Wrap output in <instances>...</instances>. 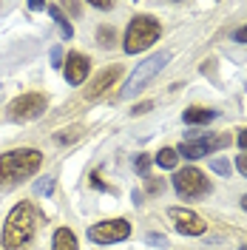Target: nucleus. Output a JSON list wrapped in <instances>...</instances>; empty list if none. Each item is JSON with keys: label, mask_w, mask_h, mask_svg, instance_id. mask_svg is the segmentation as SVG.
<instances>
[{"label": "nucleus", "mask_w": 247, "mask_h": 250, "mask_svg": "<svg viewBox=\"0 0 247 250\" xmlns=\"http://www.w3.org/2000/svg\"><path fill=\"white\" fill-rule=\"evenodd\" d=\"M154 159H156V165H159V168H176L179 154H176V148H162Z\"/></svg>", "instance_id": "nucleus-15"}, {"label": "nucleus", "mask_w": 247, "mask_h": 250, "mask_svg": "<svg viewBox=\"0 0 247 250\" xmlns=\"http://www.w3.org/2000/svg\"><path fill=\"white\" fill-rule=\"evenodd\" d=\"M94 9H100V12H108V9H114V3H91Z\"/></svg>", "instance_id": "nucleus-28"}, {"label": "nucleus", "mask_w": 247, "mask_h": 250, "mask_svg": "<svg viewBox=\"0 0 247 250\" xmlns=\"http://www.w3.org/2000/svg\"><path fill=\"white\" fill-rule=\"evenodd\" d=\"M43 154L37 148H17L0 154V188H15L40 171Z\"/></svg>", "instance_id": "nucleus-2"}, {"label": "nucleus", "mask_w": 247, "mask_h": 250, "mask_svg": "<svg viewBox=\"0 0 247 250\" xmlns=\"http://www.w3.org/2000/svg\"><path fill=\"white\" fill-rule=\"evenodd\" d=\"M242 208H245V210H247V193H245V196H242Z\"/></svg>", "instance_id": "nucleus-30"}, {"label": "nucleus", "mask_w": 247, "mask_h": 250, "mask_svg": "<svg viewBox=\"0 0 247 250\" xmlns=\"http://www.w3.org/2000/svg\"><path fill=\"white\" fill-rule=\"evenodd\" d=\"M168 62H170V51H156V54H151L148 60H142L137 68L131 71V77L125 80L120 97H123V100H131L134 94H139L159 71H162V68H165V65H168Z\"/></svg>", "instance_id": "nucleus-4"}, {"label": "nucleus", "mask_w": 247, "mask_h": 250, "mask_svg": "<svg viewBox=\"0 0 247 250\" xmlns=\"http://www.w3.org/2000/svg\"><path fill=\"white\" fill-rule=\"evenodd\" d=\"M182 120H185V125H205V123H213V120H216V111L190 105V108L182 114Z\"/></svg>", "instance_id": "nucleus-13"}, {"label": "nucleus", "mask_w": 247, "mask_h": 250, "mask_svg": "<svg viewBox=\"0 0 247 250\" xmlns=\"http://www.w3.org/2000/svg\"><path fill=\"white\" fill-rule=\"evenodd\" d=\"M148 245H159L162 248V245H168V239L162 233H148Z\"/></svg>", "instance_id": "nucleus-22"}, {"label": "nucleus", "mask_w": 247, "mask_h": 250, "mask_svg": "<svg viewBox=\"0 0 247 250\" xmlns=\"http://www.w3.org/2000/svg\"><path fill=\"white\" fill-rule=\"evenodd\" d=\"M233 40H236V43H247V26H242V29L233 31Z\"/></svg>", "instance_id": "nucleus-23"}, {"label": "nucleus", "mask_w": 247, "mask_h": 250, "mask_svg": "<svg viewBox=\"0 0 247 250\" xmlns=\"http://www.w3.org/2000/svg\"><path fill=\"white\" fill-rule=\"evenodd\" d=\"M46 105H48L46 94H37V91L20 94V97H15V100L9 103V117H12L15 123H29V120L43 117Z\"/></svg>", "instance_id": "nucleus-6"}, {"label": "nucleus", "mask_w": 247, "mask_h": 250, "mask_svg": "<svg viewBox=\"0 0 247 250\" xmlns=\"http://www.w3.org/2000/svg\"><path fill=\"white\" fill-rule=\"evenodd\" d=\"M46 9H48V15L54 17V23H57V29H60V34L65 37V40H71V37H74V29H71V23L65 20V15L60 12V6H54V3H48Z\"/></svg>", "instance_id": "nucleus-14"}, {"label": "nucleus", "mask_w": 247, "mask_h": 250, "mask_svg": "<svg viewBox=\"0 0 247 250\" xmlns=\"http://www.w3.org/2000/svg\"><path fill=\"white\" fill-rule=\"evenodd\" d=\"M51 62H54L57 68L62 65V51H60V46H54V48H51Z\"/></svg>", "instance_id": "nucleus-24"}, {"label": "nucleus", "mask_w": 247, "mask_h": 250, "mask_svg": "<svg viewBox=\"0 0 247 250\" xmlns=\"http://www.w3.org/2000/svg\"><path fill=\"white\" fill-rule=\"evenodd\" d=\"M134 168H137V171L142 173V176H148V168H151V159H148L145 154H139L137 159H134Z\"/></svg>", "instance_id": "nucleus-20"}, {"label": "nucleus", "mask_w": 247, "mask_h": 250, "mask_svg": "<svg viewBox=\"0 0 247 250\" xmlns=\"http://www.w3.org/2000/svg\"><path fill=\"white\" fill-rule=\"evenodd\" d=\"M168 216H170V222H173V228L185 236H202L207 230L205 219L196 216V213L187 210V208H168Z\"/></svg>", "instance_id": "nucleus-9"}, {"label": "nucleus", "mask_w": 247, "mask_h": 250, "mask_svg": "<svg viewBox=\"0 0 247 250\" xmlns=\"http://www.w3.org/2000/svg\"><path fill=\"white\" fill-rule=\"evenodd\" d=\"M236 140H239V148L247 154V128H245V131H239V137H236Z\"/></svg>", "instance_id": "nucleus-26"}, {"label": "nucleus", "mask_w": 247, "mask_h": 250, "mask_svg": "<svg viewBox=\"0 0 247 250\" xmlns=\"http://www.w3.org/2000/svg\"><path fill=\"white\" fill-rule=\"evenodd\" d=\"M37 230V210L31 202H17L3 225V250H26Z\"/></svg>", "instance_id": "nucleus-1"}, {"label": "nucleus", "mask_w": 247, "mask_h": 250, "mask_svg": "<svg viewBox=\"0 0 247 250\" xmlns=\"http://www.w3.org/2000/svg\"><path fill=\"white\" fill-rule=\"evenodd\" d=\"M91 185H94V188H100V190H108V188L103 185V179H100V173H97V171L91 173Z\"/></svg>", "instance_id": "nucleus-27"}, {"label": "nucleus", "mask_w": 247, "mask_h": 250, "mask_svg": "<svg viewBox=\"0 0 247 250\" xmlns=\"http://www.w3.org/2000/svg\"><path fill=\"white\" fill-rule=\"evenodd\" d=\"M242 250H247V248H242Z\"/></svg>", "instance_id": "nucleus-31"}, {"label": "nucleus", "mask_w": 247, "mask_h": 250, "mask_svg": "<svg viewBox=\"0 0 247 250\" xmlns=\"http://www.w3.org/2000/svg\"><path fill=\"white\" fill-rule=\"evenodd\" d=\"M173 190L182 199H199L210 193V179H205L199 168H182L179 173H173Z\"/></svg>", "instance_id": "nucleus-5"}, {"label": "nucleus", "mask_w": 247, "mask_h": 250, "mask_svg": "<svg viewBox=\"0 0 247 250\" xmlns=\"http://www.w3.org/2000/svg\"><path fill=\"white\" fill-rule=\"evenodd\" d=\"M120 77H123V65H108V68H103V71L91 80V88H85V100H100L108 88H114V83Z\"/></svg>", "instance_id": "nucleus-11"}, {"label": "nucleus", "mask_w": 247, "mask_h": 250, "mask_svg": "<svg viewBox=\"0 0 247 250\" xmlns=\"http://www.w3.org/2000/svg\"><path fill=\"white\" fill-rule=\"evenodd\" d=\"M97 40H100V46H103V48H111V46H114V40H117V34H114V29H111V26H100V31H97Z\"/></svg>", "instance_id": "nucleus-17"}, {"label": "nucleus", "mask_w": 247, "mask_h": 250, "mask_svg": "<svg viewBox=\"0 0 247 250\" xmlns=\"http://www.w3.org/2000/svg\"><path fill=\"white\" fill-rule=\"evenodd\" d=\"M131 236V225L128 219H105L88 228V239L97 245H114V242H125Z\"/></svg>", "instance_id": "nucleus-8"}, {"label": "nucleus", "mask_w": 247, "mask_h": 250, "mask_svg": "<svg viewBox=\"0 0 247 250\" xmlns=\"http://www.w3.org/2000/svg\"><path fill=\"white\" fill-rule=\"evenodd\" d=\"M151 108H154V103L148 100V103H139V105H134V111H131V114H134V117H139V114H148Z\"/></svg>", "instance_id": "nucleus-21"}, {"label": "nucleus", "mask_w": 247, "mask_h": 250, "mask_svg": "<svg viewBox=\"0 0 247 250\" xmlns=\"http://www.w3.org/2000/svg\"><path fill=\"white\" fill-rule=\"evenodd\" d=\"M227 145H230V134H205V137H196L190 142H182L176 154L185 156V159H202V156L216 154Z\"/></svg>", "instance_id": "nucleus-7"}, {"label": "nucleus", "mask_w": 247, "mask_h": 250, "mask_svg": "<svg viewBox=\"0 0 247 250\" xmlns=\"http://www.w3.org/2000/svg\"><path fill=\"white\" fill-rule=\"evenodd\" d=\"M62 71H65V80H68V85H82L85 77L91 74V60L85 57V54H77V51H71L65 62H62Z\"/></svg>", "instance_id": "nucleus-10"}, {"label": "nucleus", "mask_w": 247, "mask_h": 250, "mask_svg": "<svg viewBox=\"0 0 247 250\" xmlns=\"http://www.w3.org/2000/svg\"><path fill=\"white\" fill-rule=\"evenodd\" d=\"M80 125H74V128H65V131H57L54 134V142H60V145H68V142H77L80 140Z\"/></svg>", "instance_id": "nucleus-16"}, {"label": "nucleus", "mask_w": 247, "mask_h": 250, "mask_svg": "<svg viewBox=\"0 0 247 250\" xmlns=\"http://www.w3.org/2000/svg\"><path fill=\"white\" fill-rule=\"evenodd\" d=\"M159 34H162V26H159V20L151 15H137L131 23H128V29H125V54H139V51H145L148 46H154L156 40H159Z\"/></svg>", "instance_id": "nucleus-3"}, {"label": "nucleus", "mask_w": 247, "mask_h": 250, "mask_svg": "<svg viewBox=\"0 0 247 250\" xmlns=\"http://www.w3.org/2000/svg\"><path fill=\"white\" fill-rule=\"evenodd\" d=\"M236 168H239V173H242V176H247V154L236 159Z\"/></svg>", "instance_id": "nucleus-25"}, {"label": "nucleus", "mask_w": 247, "mask_h": 250, "mask_svg": "<svg viewBox=\"0 0 247 250\" xmlns=\"http://www.w3.org/2000/svg\"><path fill=\"white\" fill-rule=\"evenodd\" d=\"M148 190H151V193H156V190H162V182H156V179H151V182H148Z\"/></svg>", "instance_id": "nucleus-29"}, {"label": "nucleus", "mask_w": 247, "mask_h": 250, "mask_svg": "<svg viewBox=\"0 0 247 250\" xmlns=\"http://www.w3.org/2000/svg\"><path fill=\"white\" fill-rule=\"evenodd\" d=\"M51 250H80L74 230H68V228H57V230H54V239H51Z\"/></svg>", "instance_id": "nucleus-12"}, {"label": "nucleus", "mask_w": 247, "mask_h": 250, "mask_svg": "<svg viewBox=\"0 0 247 250\" xmlns=\"http://www.w3.org/2000/svg\"><path fill=\"white\" fill-rule=\"evenodd\" d=\"M34 190H37L40 196H48V193L54 190V176H43V179H37V182H34Z\"/></svg>", "instance_id": "nucleus-18"}, {"label": "nucleus", "mask_w": 247, "mask_h": 250, "mask_svg": "<svg viewBox=\"0 0 247 250\" xmlns=\"http://www.w3.org/2000/svg\"><path fill=\"white\" fill-rule=\"evenodd\" d=\"M210 171L222 173V176H230V162H225V159H210Z\"/></svg>", "instance_id": "nucleus-19"}]
</instances>
